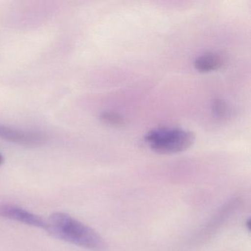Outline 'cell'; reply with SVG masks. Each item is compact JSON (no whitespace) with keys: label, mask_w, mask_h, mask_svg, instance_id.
Segmentation results:
<instances>
[{"label":"cell","mask_w":251,"mask_h":251,"mask_svg":"<svg viewBox=\"0 0 251 251\" xmlns=\"http://www.w3.org/2000/svg\"><path fill=\"white\" fill-rule=\"evenodd\" d=\"M250 223H251V220H250V219H248V220H247L246 226L247 227H248V230H249L250 229H251V225H250Z\"/></svg>","instance_id":"obj_8"},{"label":"cell","mask_w":251,"mask_h":251,"mask_svg":"<svg viewBox=\"0 0 251 251\" xmlns=\"http://www.w3.org/2000/svg\"><path fill=\"white\" fill-rule=\"evenodd\" d=\"M48 232L76 246L92 251H105L108 244L94 229L70 214L55 212L48 220Z\"/></svg>","instance_id":"obj_1"},{"label":"cell","mask_w":251,"mask_h":251,"mask_svg":"<svg viewBox=\"0 0 251 251\" xmlns=\"http://www.w3.org/2000/svg\"><path fill=\"white\" fill-rule=\"evenodd\" d=\"M100 120L104 124L114 127H122L126 126V120L123 116L114 111H105L100 115Z\"/></svg>","instance_id":"obj_6"},{"label":"cell","mask_w":251,"mask_h":251,"mask_svg":"<svg viewBox=\"0 0 251 251\" xmlns=\"http://www.w3.org/2000/svg\"><path fill=\"white\" fill-rule=\"evenodd\" d=\"M226 62V58L218 52H207L195 59V67L201 73H209L221 68Z\"/></svg>","instance_id":"obj_5"},{"label":"cell","mask_w":251,"mask_h":251,"mask_svg":"<svg viewBox=\"0 0 251 251\" xmlns=\"http://www.w3.org/2000/svg\"><path fill=\"white\" fill-rule=\"evenodd\" d=\"M0 139L27 147L40 146L47 140L39 132L18 130L2 125H0Z\"/></svg>","instance_id":"obj_4"},{"label":"cell","mask_w":251,"mask_h":251,"mask_svg":"<svg viewBox=\"0 0 251 251\" xmlns=\"http://www.w3.org/2000/svg\"><path fill=\"white\" fill-rule=\"evenodd\" d=\"M2 162H3V157L0 154V165L2 164Z\"/></svg>","instance_id":"obj_9"},{"label":"cell","mask_w":251,"mask_h":251,"mask_svg":"<svg viewBox=\"0 0 251 251\" xmlns=\"http://www.w3.org/2000/svg\"><path fill=\"white\" fill-rule=\"evenodd\" d=\"M213 114L218 119H225L228 117L230 108L228 104L222 99H215L211 105Z\"/></svg>","instance_id":"obj_7"},{"label":"cell","mask_w":251,"mask_h":251,"mask_svg":"<svg viewBox=\"0 0 251 251\" xmlns=\"http://www.w3.org/2000/svg\"><path fill=\"white\" fill-rule=\"evenodd\" d=\"M145 142L154 152L174 154L190 148L195 141L192 132L177 127H159L147 133Z\"/></svg>","instance_id":"obj_2"},{"label":"cell","mask_w":251,"mask_h":251,"mask_svg":"<svg viewBox=\"0 0 251 251\" xmlns=\"http://www.w3.org/2000/svg\"><path fill=\"white\" fill-rule=\"evenodd\" d=\"M0 217L15 220L23 224L39 227L48 231V220L16 205L9 204L0 205Z\"/></svg>","instance_id":"obj_3"}]
</instances>
